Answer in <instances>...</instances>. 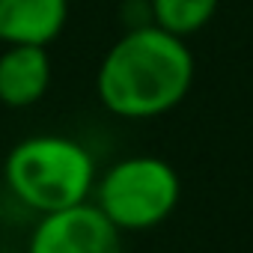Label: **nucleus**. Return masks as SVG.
<instances>
[{
	"label": "nucleus",
	"mask_w": 253,
	"mask_h": 253,
	"mask_svg": "<svg viewBox=\"0 0 253 253\" xmlns=\"http://www.w3.org/2000/svg\"><path fill=\"white\" fill-rule=\"evenodd\" d=\"M194 51L188 39L158 24H134L101 57L95 92L119 119H152L185 101L194 84Z\"/></svg>",
	"instance_id": "obj_1"
},
{
	"label": "nucleus",
	"mask_w": 253,
	"mask_h": 253,
	"mask_svg": "<svg viewBox=\"0 0 253 253\" xmlns=\"http://www.w3.org/2000/svg\"><path fill=\"white\" fill-rule=\"evenodd\" d=\"M95 206L122 229L140 232L164 223L182 197L179 173L158 155H128L95 179Z\"/></svg>",
	"instance_id": "obj_3"
},
{
	"label": "nucleus",
	"mask_w": 253,
	"mask_h": 253,
	"mask_svg": "<svg viewBox=\"0 0 253 253\" xmlns=\"http://www.w3.org/2000/svg\"><path fill=\"white\" fill-rule=\"evenodd\" d=\"M69 21V0H0V45H51Z\"/></svg>",
	"instance_id": "obj_6"
},
{
	"label": "nucleus",
	"mask_w": 253,
	"mask_h": 253,
	"mask_svg": "<svg viewBox=\"0 0 253 253\" xmlns=\"http://www.w3.org/2000/svg\"><path fill=\"white\" fill-rule=\"evenodd\" d=\"M3 179L18 203L48 214L86 203L98 176L84 143L66 134H33L9 149Z\"/></svg>",
	"instance_id": "obj_2"
},
{
	"label": "nucleus",
	"mask_w": 253,
	"mask_h": 253,
	"mask_svg": "<svg viewBox=\"0 0 253 253\" xmlns=\"http://www.w3.org/2000/svg\"><path fill=\"white\" fill-rule=\"evenodd\" d=\"M27 253H122V229L86 200L42 214Z\"/></svg>",
	"instance_id": "obj_4"
},
{
	"label": "nucleus",
	"mask_w": 253,
	"mask_h": 253,
	"mask_svg": "<svg viewBox=\"0 0 253 253\" xmlns=\"http://www.w3.org/2000/svg\"><path fill=\"white\" fill-rule=\"evenodd\" d=\"M51 86L48 45H3L0 51V104L33 107Z\"/></svg>",
	"instance_id": "obj_5"
},
{
	"label": "nucleus",
	"mask_w": 253,
	"mask_h": 253,
	"mask_svg": "<svg viewBox=\"0 0 253 253\" xmlns=\"http://www.w3.org/2000/svg\"><path fill=\"white\" fill-rule=\"evenodd\" d=\"M220 0H149V21L173 36L200 33L217 12Z\"/></svg>",
	"instance_id": "obj_7"
}]
</instances>
